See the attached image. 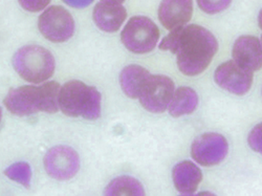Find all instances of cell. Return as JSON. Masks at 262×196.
I'll return each mask as SVG.
<instances>
[{"instance_id": "cell-1", "label": "cell", "mask_w": 262, "mask_h": 196, "mask_svg": "<svg viewBox=\"0 0 262 196\" xmlns=\"http://www.w3.org/2000/svg\"><path fill=\"white\" fill-rule=\"evenodd\" d=\"M160 50L177 56L180 71L189 77L204 73L218 51V42L207 29L190 25L171 31L160 45Z\"/></svg>"}, {"instance_id": "cell-2", "label": "cell", "mask_w": 262, "mask_h": 196, "mask_svg": "<svg viewBox=\"0 0 262 196\" xmlns=\"http://www.w3.org/2000/svg\"><path fill=\"white\" fill-rule=\"evenodd\" d=\"M60 85L56 81L42 85H26L11 90L5 98V105L16 116L25 117L40 112L55 114L59 111Z\"/></svg>"}, {"instance_id": "cell-3", "label": "cell", "mask_w": 262, "mask_h": 196, "mask_svg": "<svg viewBox=\"0 0 262 196\" xmlns=\"http://www.w3.org/2000/svg\"><path fill=\"white\" fill-rule=\"evenodd\" d=\"M59 110L69 117L98 120L101 116V95L96 87L82 81H70L60 89Z\"/></svg>"}, {"instance_id": "cell-4", "label": "cell", "mask_w": 262, "mask_h": 196, "mask_svg": "<svg viewBox=\"0 0 262 196\" xmlns=\"http://www.w3.org/2000/svg\"><path fill=\"white\" fill-rule=\"evenodd\" d=\"M13 67L24 80L39 84L53 76L56 63L54 56L47 49L40 46H27L15 53Z\"/></svg>"}, {"instance_id": "cell-5", "label": "cell", "mask_w": 262, "mask_h": 196, "mask_svg": "<svg viewBox=\"0 0 262 196\" xmlns=\"http://www.w3.org/2000/svg\"><path fill=\"white\" fill-rule=\"evenodd\" d=\"M160 39V30L151 19L144 16L130 18L121 34L124 47L135 54L154 51Z\"/></svg>"}, {"instance_id": "cell-6", "label": "cell", "mask_w": 262, "mask_h": 196, "mask_svg": "<svg viewBox=\"0 0 262 196\" xmlns=\"http://www.w3.org/2000/svg\"><path fill=\"white\" fill-rule=\"evenodd\" d=\"M38 28L40 33L48 40L62 43L73 37L75 21L68 10L59 6H53L40 15Z\"/></svg>"}, {"instance_id": "cell-7", "label": "cell", "mask_w": 262, "mask_h": 196, "mask_svg": "<svg viewBox=\"0 0 262 196\" xmlns=\"http://www.w3.org/2000/svg\"><path fill=\"white\" fill-rule=\"evenodd\" d=\"M173 81L163 75H150L140 94V103L154 114L166 112L174 93Z\"/></svg>"}, {"instance_id": "cell-8", "label": "cell", "mask_w": 262, "mask_h": 196, "mask_svg": "<svg viewBox=\"0 0 262 196\" xmlns=\"http://www.w3.org/2000/svg\"><path fill=\"white\" fill-rule=\"evenodd\" d=\"M229 144L224 136L215 133L204 134L194 140L191 157L202 166H215L226 159Z\"/></svg>"}, {"instance_id": "cell-9", "label": "cell", "mask_w": 262, "mask_h": 196, "mask_svg": "<svg viewBox=\"0 0 262 196\" xmlns=\"http://www.w3.org/2000/svg\"><path fill=\"white\" fill-rule=\"evenodd\" d=\"M214 79L218 86L229 93L244 96L252 87L253 72L235 60H230L216 69Z\"/></svg>"}, {"instance_id": "cell-10", "label": "cell", "mask_w": 262, "mask_h": 196, "mask_svg": "<svg viewBox=\"0 0 262 196\" xmlns=\"http://www.w3.org/2000/svg\"><path fill=\"white\" fill-rule=\"evenodd\" d=\"M45 167L49 176L53 179L68 181L73 179L79 171V156L71 147L56 146L47 154Z\"/></svg>"}, {"instance_id": "cell-11", "label": "cell", "mask_w": 262, "mask_h": 196, "mask_svg": "<svg viewBox=\"0 0 262 196\" xmlns=\"http://www.w3.org/2000/svg\"><path fill=\"white\" fill-rule=\"evenodd\" d=\"M192 14L193 0H162L159 8V19L169 31L186 26Z\"/></svg>"}, {"instance_id": "cell-12", "label": "cell", "mask_w": 262, "mask_h": 196, "mask_svg": "<svg viewBox=\"0 0 262 196\" xmlns=\"http://www.w3.org/2000/svg\"><path fill=\"white\" fill-rule=\"evenodd\" d=\"M232 55L236 62L253 73L261 69V42L257 37L249 35L239 37L234 43Z\"/></svg>"}, {"instance_id": "cell-13", "label": "cell", "mask_w": 262, "mask_h": 196, "mask_svg": "<svg viewBox=\"0 0 262 196\" xmlns=\"http://www.w3.org/2000/svg\"><path fill=\"white\" fill-rule=\"evenodd\" d=\"M127 17L126 9L122 5H112L99 3L93 13L96 26L103 32H117Z\"/></svg>"}, {"instance_id": "cell-14", "label": "cell", "mask_w": 262, "mask_h": 196, "mask_svg": "<svg viewBox=\"0 0 262 196\" xmlns=\"http://www.w3.org/2000/svg\"><path fill=\"white\" fill-rule=\"evenodd\" d=\"M173 183L177 190L185 195L193 194L203 180L201 169L190 161L179 163L172 171Z\"/></svg>"}, {"instance_id": "cell-15", "label": "cell", "mask_w": 262, "mask_h": 196, "mask_svg": "<svg viewBox=\"0 0 262 196\" xmlns=\"http://www.w3.org/2000/svg\"><path fill=\"white\" fill-rule=\"evenodd\" d=\"M150 73L141 65L131 64L124 68L120 75V84L124 94L131 99H139Z\"/></svg>"}, {"instance_id": "cell-16", "label": "cell", "mask_w": 262, "mask_h": 196, "mask_svg": "<svg viewBox=\"0 0 262 196\" xmlns=\"http://www.w3.org/2000/svg\"><path fill=\"white\" fill-rule=\"evenodd\" d=\"M199 105V97L190 87H180L174 91L169 104V113L172 117L179 118L192 114Z\"/></svg>"}, {"instance_id": "cell-17", "label": "cell", "mask_w": 262, "mask_h": 196, "mask_svg": "<svg viewBox=\"0 0 262 196\" xmlns=\"http://www.w3.org/2000/svg\"><path fill=\"white\" fill-rule=\"evenodd\" d=\"M104 194L109 196H142L145 194V191L142 184L138 180L130 177H121L109 183V185L105 189Z\"/></svg>"}, {"instance_id": "cell-18", "label": "cell", "mask_w": 262, "mask_h": 196, "mask_svg": "<svg viewBox=\"0 0 262 196\" xmlns=\"http://www.w3.org/2000/svg\"><path fill=\"white\" fill-rule=\"evenodd\" d=\"M5 174L10 180L21 184L24 187L30 188L32 181V169L28 163H15L6 169Z\"/></svg>"}, {"instance_id": "cell-19", "label": "cell", "mask_w": 262, "mask_h": 196, "mask_svg": "<svg viewBox=\"0 0 262 196\" xmlns=\"http://www.w3.org/2000/svg\"><path fill=\"white\" fill-rule=\"evenodd\" d=\"M232 0H198L199 7L207 14L214 15L227 10Z\"/></svg>"}, {"instance_id": "cell-20", "label": "cell", "mask_w": 262, "mask_h": 196, "mask_svg": "<svg viewBox=\"0 0 262 196\" xmlns=\"http://www.w3.org/2000/svg\"><path fill=\"white\" fill-rule=\"evenodd\" d=\"M51 0H19L20 6L29 12H40L46 9Z\"/></svg>"}, {"instance_id": "cell-21", "label": "cell", "mask_w": 262, "mask_h": 196, "mask_svg": "<svg viewBox=\"0 0 262 196\" xmlns=\"http://www.w3.org/2000/svg\"><path fill=\"white\" fill-rule=\"evenodd\" d=\"M261 124L257 125L252 132L250 133L249 136V145L250 147L256 151V152H261L262 150V141H261Z\"/></svg>"}, {"instance_id": "cell-22", "label": "cell", "mask_w": 262, "mask_h": 196, "mask_svg": "<svg viewBox=\"0 0 262 196\" xmlns=\"http://www.w3.org/2000/svg\"><path fill=\"white\" fill-rule=\"evenodd\" d=\"M68 6L76 9H84L93 4L94 0H63Z\"/></svg>"}, {"instance_id": "cell-23", "label": "cell", "mask_w": 262, "mask_h": 196, "mask_svg": "<svg viewBox=\"0 0 262 196\" xmlns=\"http://www.w3.org/2000/svg\"><path fill=\"white\" fill-rule=\"evenodd\" d=\"M125 0H101V3L112 4V5H122Z\"/></svg>"}, {"instance_id": "cell-24", "label": "cell", "mask_w": 262, "mask_h": 196, "mask_svg": "<svg viewBox=\"0 0 262 196\" xmlns=\"http://www.w3.org/2000/svg\"><path fill=\"white\" fill-rule=\"evenodd\" d=\"M0 120H2V108H0Z\"/></svg>"}]
</instances>
